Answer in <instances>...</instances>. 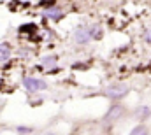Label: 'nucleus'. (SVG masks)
Returning a JSON list of instances; mask_svg holds the SVG:
<instances>
[{"mask_svg": "<svg viewBox=\"0 0 151 135\" xmlns=\"http://www.w3.org/2000/svg\"><path fill=\"white\" fill-rule=\"evenodd\" d=\"M121 112H123V109H121L119 105H116V107H113V109L109 111V114L106 116V119H111V121H113V119H116V118L121 116Z\"/></svg>", "mask_w": 151, "mask_h": 135, "instance_id": "nucleus-6", "label": "nucleus"}, {"mask_svg": "<svg viewBox=\"0 0 151 135\" xmlns=\"http://www.w3.org/2000/svg\"><path fill=\"white\" fill-rule=\"evenodd\" d=\"M93 37H91V28H88V27H81V28H77L74 34V40L77 44H86V42H90Z\"/></svg>", "mask_w": 151, "mask_h": 135, "instance_id": "nucleus-3", "label": "nucleus"}, {"mask_svg": "<svg viewBox=\"0 0 151 135\" xmlns=\"http://www.w3.org/2000/svg\"><path fill=\"white\" fill-rule=\"evenodd\" d=\"M148 130H146V126H137V128H134L132 130V135H139V134H146Z\"/></svg>", "mask_w": 151, "mask_h": 135, "instance_id": "nucleus-9", "label": "nucleus"}, {"mask_svg": "<svg viewBox=\"0 0 151 135\" xmlns=\"http://www.w3.org/2000/svg\"><path fill=\"white\" fill-rule=\"evenodd\" d=\"M23 86H25V90H27L28 93H37L40 90H46V88H47L46 81H42V79H39V77H25V79H23Z\"/></svg>", "mask_w": 151, "mask_h": 135, "instance_id": "nucleus-1", "label": "nucleus"}, {"mask_svg": "<svg viewBox=\"0 0 151 135\" xmlns=\"http://www.w3.org/2000/svg\"><path fill=\"white\" fill-rule=\"evenodd\" d=\"M18 134H32V128H25V126H18Z\"/></svg>", "mask_w": 151, "mask_h": 135, "instance_id": "nucleus-10", "label": "nucleus"}, {"mask_svg": "<svg viewBox=\"0 0 151 135\" xmlns=\"http://www.w3.org/2000/svg\"><path fill=\"white\" fill-rule=\"evenodd\" d=\"M44 18L53 19V21H58L60 18H63V11H62L60 7L53 5V7H49V9H46V11H44Z\"/></svg>", "mask_w": 151, "mask_h": 135, "instance_id": "nucleus-4", "label": "nucleus"}, {"mask_svg": "<svg viewBox=\"0 0 151 135\" xmlns=\"http://www.w3.org/2000/svg\"><path fill=\"white\" fill-rule=\"evenodd\" d=\"M55 62H56V56H46V58H42V60H40V65H42V67L53 68V67H55Z\"/></svg>", "mask_w": 151, "mask_h": 135, "instance_id": "nucleus-7", "label": "nucleus"}, {"mask_svg": "<svg viewBox=\"0 0 151 135\" xmlns=\"http://www.w3.org/2000/svg\"><path fill=\"white\" fill-rule=\"evenodd\" d=\"M150 114H151L150 107H139V109H137V116H139V118H148Z\"/></svg>", "mask_w": 151, "mask_h": 135, "instance_id": "nucleus-8", "label": "nucleus"}, {"mask_svg": "<svg viewBox=\"0 0 151 135\" xmlns=\"http://www.w3.org/2000/svg\"><path fill=\"white\" fill-rule=\"evenodd\" d=\"M9 58H11V46L7 42H2L0 44V63H5Z\"/></svg>", "mask_w": 151, "mask_h": 135, "instance_id": "nucleus-5", "label": "nucleus"}, {"mask_svg": "<svg viewBox=\"0 0 151 135\" xmlns=\"http://www.w3.org/2000/svg\"><path fill=\"white\" fill-rule=\"evenodd\" d=\"M146 40L151 44V32H148V34H146Z\"/></svg>", "mask_w": 151, "mask_h": 135, "instance_id": "nucleus-11", "label": "nucleus"}, {"mask_svg": "<svg viewBox=\"0 0 151 135\" xmlns=\"http://www.w3.org/2000/svg\"><path fill=\"white\" fill-rule=\"evenodd\" d=\"M127 93H128V86L127 84H111L109 88H106V95L109 98H121Z\"/></svg>", "mask_w": 151, "mask_h": 135, "instance_id": "nucleus-2", "label": "nucleus"}]
</instances>
